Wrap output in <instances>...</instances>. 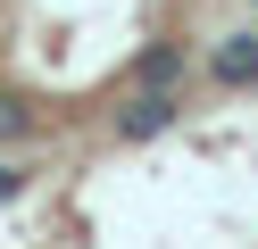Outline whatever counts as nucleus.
Returning a JSON list of instances; mask_svg holds the SVG:
<instances>
[{"label": "nucleus", "mask_w": 258, "mask_h": 249, "mask_svg": "<svg viewBox=\"0 0 258 249\" xmlns=\"http://www.w3.org/2000/svg\"><path fill=\"white\" fill-rule=\"evenodd\" d=\"M175 125V100H142L134 116H125V141H142V133H167Z\"/></svg>", "instance_id": "obj_2"}, {"label": "nucleus", "mask_w": 258, "mask_h": 249, "mask_svg": "<svg viewBox=\"0 0 258 249\" xmlns=\"http://www.w3.org/2000/svg\"><path fill=\"white\" fill-rule=\"evenodd\" d=\"M217 83L225 92H250L258 83V33H233V42L217 50Z\"/></svg>", "instance_id": "obj_1"}, {"label": "nucleus", "mask_w": 258, "mask_h": 249, "mask_svg": "<svg viewBox=\"0 0 258 249\" xmlns=\"http://www.w3.org/2000/svg\"><path fill=\"white\" fill-rule=\"evenodd\" d=\"M25 191V175H17V166H0V199H17Z\"/></svg>", "instance_id": "obj_3"}, {"label": "nucleus", "mask_w": 258, "mask_h": 249, "mask_svg": "<svg viewBox=\"0 0 258 249\" xmlns=\"http://www.w3.org/2000/svg\"><path fill=\"white\" fill-rule=\"evenodd\" d=\"M9 133H17V116H9V108H0V141H9Z\"/></svg>", "instance_id": "obj_4"}]
</instances>
